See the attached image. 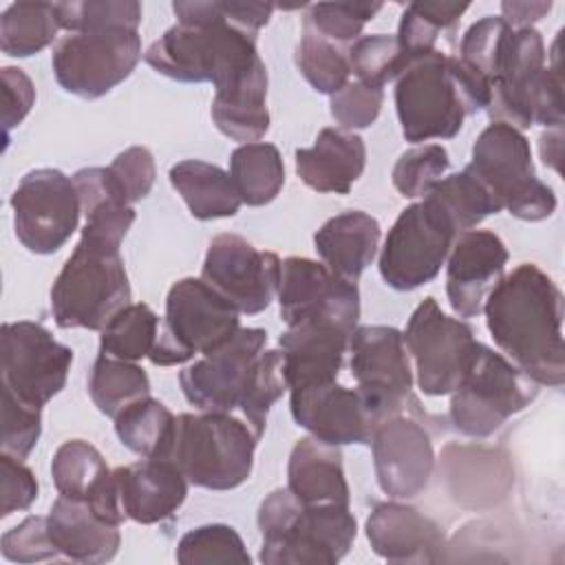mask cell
<instances>
[{"label": "cell", "instance_id": "cell-1", "mask_svg": "<svg viewBox=\"0 0 565 565\" xmlns=\"http://www.w3.org/2000/svg\"><path fill=\"white\" fill-rule=\"evenodd\" d=\"M494 344L536 384L565 382L563 294L534 263H521L488 291L483 309Z\"/></svg>", "mask_w": 565, "mask_h": 565}, {"label": "cell", "instance_id": "cell-2", "mask_svg": "<svg viewBox=\"0 0 565 565\" xmlns=\"http://www.w3.org/2000/svg\"><path fill=\"white\" fill-rule=\"evenodd\" d=\"M179 18L143 53L146 64L177 82H212L230 88L265 68L256 51V33L230 22L223 2H172Z\"/></svg>", "mask_w": 565, "mask_h": 565}, {"label": "cell", "instance_id": "cell-3", "mask_svg": "<svg viewBox=\"0 0 565 565\" xmlns=\"http://www.w3.org/2000/svg\"><path fill=\"white\" fill-rule=\"evenodd\" d=\"M256 441L254 430L230 413H183L177 417L166 459L174 461L192 486L232 490L249 479Z\"/></svg>", "mask_w": 565, "mask_h": 565}, {"label": "cell", "instance_id": "cell-4", "mask_svg": "<svg viewBox=\"0 0 565 565\" xmlns=\"http://www.w3.org/2000/svg\"><path fill=\"white\" fill-rule=\"evenodd\" d=\"M126 305H130V282L119 249L79 238L51 287L57 327L102 331Z\"/></svg>", "mask_w": 565, "mask_h": 565}, {"label": "cell", "instance_id": "cell-5", "mask_svg": "<svg viewBox=\"0 0 565 565\" xmlns=\"http://www.w3.org/2000/svg\"><path fill=\"white\" fill-rule=\"evenodd\" d=\"M468 168L512 216L543 221L554 214L556 194L536 177L530 141L521 130L492 121L477 137Z\"/></svg>", "mask_w": 565, "mask_h": 565}, {"label": "cell", "instance_id": "cell-6", "mask_svg": "<svg viewBox=\"0 0 565 565\" xmlns=\"http://www.w3.org/2000/svg\"><path fill=\"white\" fill-rule=\"evenodd\" d=\"M238 329L241 318L236 307L201 278H181L168 291L166 316L148 358L159 366L183 364L194 355L216 351Z\"/></svg>", "mask_w": 565, "mask_h": 565}, {"label": "cell", "instance_id": "cell-7", "mask_svg": "<svg viewBox=\"0 0 565 565\" xmlns=\"http://www.w3.org/2000/svg\"><path fill=\"white\" fill-rule=\"evenodd\" d=\"M536 386L508 358L477 342L461 382L450 393V424L468 437H488L530 406Z\"/></svg>", "mask_w": 565, "mask_h": 565}, {"label": "cell", "instance_id": "cell-8", "mask_svg": "<svg viewBox=\"0 0 565 565\" xmlns=\"http://www.w3.org/2000/svg\"><path fill=\"white\" fill-rule=\"evenodd\" d=\"M395 108L406 141L455 137L470 106L450 68V55L428 51L408 60L397 77Z\"/></svg>", "mask_w": 565, "mask_h": 565}, {"label": "cell", "instance_id": "cell-9", "mask_svg": "<svg viewBox=\"0 0 565 565\" xmlns=\"http://www.w3.org/2000/svg\"><path fill=\"white\" fill-rule=\"evenodd\" d=\"M141 60L135 29L71 33L55 42L51 66L57 84L82 99H97L121 84Z\"/></svg>", "mask_w": 565, "mask_h": 565}, {"label": "cell", "instance_id": "cell-10", "mask_svg": "<svg viewBox=\"0 0 565 565\" xmlns=\"http://www.w3.org/2000/svg\"><path fill=\"white\" fill-rule=\"evenodd\" d=\"M404 344L415 362L417 386L424 395H450L461 382L477 340L472 329L446 316L433 296L424 298L408 318Z\"/></svg>", "mask_w": 565, "mask_h": 565}, {"label": "cell", "instance_id": "cell-11", "mask_svg": "<svg viewBox=\"0 0 565 565\" xmlns=\"http://www.w3.org/2000/svg\"><path fill=\"white\" fill-rule=\"evenodd\" d=\"M457 232L428 203L402 210L380 252V274L397 291H413L430 282L448 258Z\"/></svg>", "mask_w": 565, "mask_h": 565}, {"label": "cell", "instance_id": "cell-12", "mask_svg": "<svg viewBox=\"0 0 565 565\" xmlns=\"http://www.w3.org/2000/svg\"><path fill=\"white\" fill-rule=\"evenodd\" d=\"M351 375L358 393L377 426L399 415L411 399L413 371L404 335L395 327L366 324L349 338Z\"/></svg>", "mask_w": 565, "mask_h": 565}, {"label": "cell", "instance_id": "cell-13", "mask_svg": "<svg viewBox=\"0 0 565 565\" xmlns=\"http://www.w3.org/2000/svg\"><path fill=\"white\" fill-rule=\"evenodd\" d=\"M18 241L33 254L57 252L77 230L82 205L73 179L55 168L22 177L11 194Z\"/></svg>", "mask_w": 565, "mask_h": 565}, {"label": "cell", "instance_id": "cell-14", "mask_svg": "<svg viewBox=\"0 0 565 565\" xmlns=\"http://www.w3.org/2000/svg\"><path fill=\"white\" fill-rule=\"evenodd\" d=\"M0 342L2 388L35 408H42L64 388L73 351L60 344L40 322H4Z\"/></svg>", "mask_w": 565, "mask_h": 565}, {"label": "cell", "instance_id": "cell-15", "mask_svg": "<svg viewBox=\"0 0 565 565\" xmlns=\"http://www.w3.org/2000/svg\"><path fill=\"white\" fill-rule=\"evenodd\" d=\"M278 305L287 327L329 322L353 333L360 318L358 285L335 276L324 263L300 256L280 263Z\"/></svg>", "mask_w": 565, "mask_h": 565}, {"label": "cell", "instance_id": "cell-16", "mask_svg": "<svg viewBox=\"0 0 565 565\" xmlns=\"http://www.w3.org/2000/svg\"><path fill=\"white\" fill-rule=\"evenodd\" d=\"M280 263L274 252L256 249L238 234H218L207 245L201 280L238 313L254 316L265 311L278 294Z\"/></svg>", "mask_w": 565, "mask_h": 565}, {"label": "cell", "instance_id": "cell-17", "mask_svg": "<svg viewBox=\"0 0 565 565\" xmlns=\"http://www.w3.org/2000/svg\"><path fill=\"white\" fill-rule=\"evenodd\" d=\"M355 534L349 505H302L280 532L263 539L258 558L265 565H335Z\"/></svg>", "mask_w": 565, "mask_h": 565}, {"label": "cell", "instance_id": "cell-18", "mask_svg": "<svg viewBox=\"0 0 565 565\" xmlns=\"http://www.w3.org/2000/svg\"><path fill=\"white\" fill-rule=\"evenodd\" d=\"M267 344V331L241 327L236 335L179 373L185 399L199 411L232 413L241 404L254 362Z\"/></svg>", "mask_w": 565, "mask_h": 565}, {"label": "cell", "instance_id": "cell-19", "mask_svg": "<svg viewBox=\"0 0 565 565\" xmlns=\"http://www.w3.org/2000/svg\"><path fill=\"white\" fill-rule=\"evenodd\" d=\"M375 477L384 494L391 499H413L426 490L435 452L426 428L399 415L384 419L371 435Z\"/></svg>", "mask_w": 565, "mask_h": 565}, {"label": "cell", "instance_id": "cell-20", "mask_svg": "<svg viewBox=\"0 0 565 565\" xmlns=\"http://www.w3.org/2000/svg\"><path fill=\"white\" fill-rule=\"evenodd\" d=\"M508 263L503 241L488 230H468L455 236L446 265V294L461 318L481 313L488 291L501 280Z\"/></svg>", "mask_w": 565, "mask_h": 565}, {"label": "cell", "instance_id": "cell-21", "mask_svg": "<svg viewBox=\"0 0 565 565\" xmlns=\"http://www.w3.org/2000/svg\"><path fill=\"white\" fill-rule=\"evenodd\" d=\"M289 404L298 426L335 446L369 444L377 428L360 393L338 382L291 391Z\"/></svg>", "mask_w": 565, "mask_h": 565}, {"label": "cell", "instance_id": "cell-22", "mask_svg": "<svg viewBox=\"0 0 565 565\" xmlns=\"http://www.w3.org/2000/svg\"><path fill=\"white\" fill-rule=\"evenodd\" d=\"M373 552L391 563H433L441 558L444 530L413 505L377 503L366 519Z\"/></svg>", "mask_w": 565, "mask_h": 565}, {"label": "cell", "instance_id": "cell-23", "mask_svg": "<svg viewBox=\"0 0 565 565\" xmlns=\"http://www.w3.org/2000/svg\"><path fill=\"white\" fill-rule=\"evenodd\" d=\"M113 472L126 519L143 525L170 519L188 497V479L170 459L143 457Z\"/></svg>", "mask_w": 565, "mask_h": 565}, {"label": "cell", "instance_id": "cell-24", "mask_svg": "<svg viewBox=\"0 0 565 565\" xmlns=\"http://www.w3.org/2000/svg\"><path fill=\"white\" fill-rule=\"evenodd\" d=\"M351 333L329 322H300L280 335L282 373L289 391L335 382Z\"/></svg>", "mask_w": 565, "mask_h": 565}, {"label": "cell", "instance_id": "cell-25", "mask_svg": "<svg viewBox=\"0 0 565 565\" xmlns=\"http://www.w3.org/2000/svg\"><path fill=\"white\" fill-rule=\"evenodd\" d=\"M366 166V146L360 135L342 128H322L311 148L296 150V172L316 192L349 194Z\"/></svg>", "mask_w": 565, "mask_h": 565}, {"label": "cell", "instance_id": "cell-26", "mask_svg": "<svg viewBox=\"0 0 565 565\" xmlns=\"http://www.w3.org/2000/svg\"><path fill=\"white\" fill-rule=\"evenodd\" d=\"M51 541L57 552L79 563H106L121 543L119 525L99 519L82 499L57 497L46 516Z\"/></svg>", "mask_w": 565, "mask_h": 565}, {"label": "cell", "instance_id": "cell-27", "mask_svg": "<svg viewBox=\"0 0 565 565\" xmlns=\"http://www.w3.org/2000/svg\"><path fill=\"white\" fill-rule=\"evenodd\" d=\"M287 488L302 505H349L340 448L313 435L298 439L289 455Z\"/></svg>", "mask_w": 565, "mask_h": 565}, {"label": "cell", "instance_id": "cell-28", "mask_svg": "<svg viewBox=\"0 0 565 565\" xmlns=\"http://www.w3.org/2000/svg\"><path fill=\"white\" fill-rule=\"evenodd\" d=\"M380 234L377 218L362 210H349L329 218L313 234V245L335 276L355 282L375 258Z\"/></svg>", "mask_w": 565, "mask_h": 565}, {"label": "cell", "instance_id": "cell-29", "mask_svg": "<svg viewBox=\"0 0 565 565\" xmlns=\"http://www.w3.org/2000/svg\"><path fill=\"white\" fill-rule=\"evenodd\" d=\"M170 183L199 221L234 216L243 203L230 172L207 161L185 159L174 163Z\"/></svg>", "mask_w": 565, "mask_h": 565}, {"label": "cell", "instance_id": "cell-30", "mask_svg": "<svg viewBox=\"0 0 565 565\" xmlns=\"http://www.w3.org/2000/svg\"><path fill=\"white\" fill-rule=\"evenodd\" d=\"M212 119L216 128L234 141H258L269 130L267 68L230 88L216 90L212 99Z\"/></svg>", "mask_w": 565, "mask_h": 565}, {"label": "cell", "instance_id": "cell-31", "mask_svg": "<svg viewBox=\"0 0 565 565\" xmlns=\"http://www.w3.org/2000/svg\"><path fill=\"white\" fill-rule=\"evenodd\" d=\"M457 234L477 227L486 216L501 212L497 199L466 166L461 172L439 179L424 196Z\"/></svg>", "mask_w": 565, "mask_h": 565}, {"label": "cell", "instance_id": "cell-32", "mask_svg": "<svg viewBox=\"0 0 565 565\" xmlns=\"http://www.w3.org/2000/svg\"><path fill=\"white\" fill-rule=\"evenodd\" d=\"M230 177L241 201L258 207L271 203L285 185V163L274 143H241L230 157Z\"/></svg>", "mask_w": 565, "mask_h": 565}, {"label": "cell", "instance_id": "cell-33", "mask_svg": "<svg viewBox=\"0 0 565 565\" xmlns=\"http://www.w3.org/2000/svg\"><path fill=\"white\" fill-rule=\"evenodd\" d=\"M177 417L154 397H141L115 417V433L119 441L141 457L166 459Z\"/></svg>", "mask_w": 565, "mask_h": 565}, {"label": "cell", "instance_id": "cell-34", "mask_svg": "<svg viewBox=\"0 0 565 565\" xmlns=\"http://www.w3.org/2000/svg\"><path fill=\"white\" fill-rule=\"evenodd\" d=\"M51 475L62 497L82 501H90L113 479L102 452L84 439H68L55 450Z\"/></svg>", "mask_w": 565, "mask_h": 565}, {"label": "cell", "instance_id": "cell-35", "mask_svg": "<svg viewBox=\"0 0 565 565\" xmlns=\"http://www.w3.org/2000/svg\"><path fill=\"white\" fill-rule=\"evenodd\" d=\"M88 395L104 415L115 419L124 408L150 395V380L139 364L99 353L88 377Z\"/></svg>", "mask_w": 565, "mask_h": 565}, {"label": "cell", "instance_id": "cell-36", "mask_svg": "<svg viewBox=\"0 0 565 565\" xmlns=\"http://www.w3.org/2000/svg\"><path fill=\"white\" fill-rule=\"evenodd\" d=\"M60 29L51 2H13L0 18V49L11 57H29L46 49Z\"/></svg>", "mask_w": 565, "mask_h": 565}, {"label": "cell", "instance_id": "cell-37", "mask_svg": "<svg viewBox=\"0 0 565 565\" xmlns=\"http://www.w3.org/2000/svg\"><path fill=\"white\" fill-rule=\"evenodd\" d=\"M157 338H159L157 313L143 302L126 305L104 324L99 335V353L137 362L152 353Z\"/></svg>", "mask_w": 565, "mask_h": 565}, {"label": "cell", "instance_id": "cell-38", "mask_svg": "<svg viewBox=\"0 0 565 565\" xmlns=\"http://www.w3.org/2000/svg\"><path fill=\"white\" fill-rule=\"evenodd\" d=\"M466 9V2H411L402 13L395 38L408 57L435 51L437 38L452 31Z\"/></svg>", "mask_w": 565, "mask_h": 565}, {"label": "cell", "instance_id": "cell-39", "mask_svg": "<svg viewBox=\"0 0 565 565\" xmlns=\"http://www.w3.org/2000/svg\"><path fill=\"white\" fill-rule=\"evenodd\" d=\"M296 64L302 77L324 95L338 93L351 75L347 51L302 24V38L296 46Z\"/></svg>", "mask_w": 565, "mask_h": 565}, {"label": "cell", "instance_id": "cell-40", "mask_svg": "<svg viewBox=\"0 0 565 565\" xmlns=\"http://www.w3.org/2000/svg\"><path fill=\"white\" fill-rule=\"evenodd\" d=\"M57 22L71 33H90L108 29H135L141 22V4L135 0H84L55 2Z\"/></svg>", "mask_w": 565, "mask_h": 565}, {"label": "cell", "instance_id": "cell-41", "mask_svg": "<svg viewBox=\"0 0 565 565\" xmlns=\"http://www.w3.org/2000/svg\"><path fill=\"white\" fill-rule=\"evenodd\" d=\"M351 73L358 82L382 88L386 82L397 79L408 64V55L399 46L395 35H362L347 49Z\"/></svg>", "mask_w": 565, "mask_h": 565}, {"label": "cell", "instance_id": "cell-42", "mask_svg": "<svg viewBox=\"0 0 565 565\" xmlns=\"http://www.w3.org/2000/svg\"><path fill=\"white\" fill-rule=\"evenodd\" d=\"M285 388L287 382L282 373V353L278 349H263L254 362L247 388L238 404L247 426L258 439L265 433L271 404L285 393Z\"/></svg>", "mask_w": 565, "mask_h": 565}, {"label": "cell", "instance_id": "cell-43", "mask_svg": "<svg viewBox=\"0 0 565 565\" xmlns=\"http://www.w3.org/2000/svg\"><path fill=\"white\" fill-rule=\"evenodd\" d=\"M177 561L181 565L199 563H238L249 565L252 556L245 550L243 539L232 525L210 523L190 530L177 545Z\"/></svg>", "mask_w": 565, "mask_h": 565}, {"label": "cell", "instance_id": "cell-44", "mask_svg": "<svg viewBox=\"0 0 565 565\" xmlns=\"http://www.w3.org/2000/svg\"><path fill=\"white\" fill-rule=\"evenodd\" d=\"M448 166V152L439 143H424L411 148L397 159L393 168V185L406 199L424 196L441 179Z\"/></svg>", "mask_w": 565, "mask_h": 565}, {"label": "cell", "instance_id": "cell-45", "mask_svg": "<svg viewBox=\"0 0 565 565\" xmlns=\"http://www.w3.org/2000/svg\"><path fill=\"white\" fill-rule=\"evenodd\" d=\"M380 9L382 2H318L309 4L302 24L331 42H355L364 22L373 20Z\"/></svg>", "mask_w": 565, "mask_h": 565}, {"label": "cell", "instance_id": "cell-46", "mask_svg": "<svg viewBox=\"0 0 565 565\" xmlns=\"http://www.w3.org/2000/svg\"><path fill=\"white\" fill-rule=\"evenodd\" d=\"M512 31V26L505 24L503 18L486 15L477 20L466 35L461 38V49H459V60L479 71L488 82L494 79L499 55L503 51L505 38Z\"/></svg>", "mask_w": 565, "mask_h": 565}, {"label": "cell", "instance_id": "cell-47", "mask_svg": "<svg viewBox=\"0 0 565 565\" xmlns=\"http://www.w3.org/2000/svg\"><path fill=\"white\" fill-rule=\"evenodd\" d=\"M42 433L40 408L18 399L11 391L2 388V439L0 448L4 455L26 459Z\"/></svg>", "mask_w": 565, "mask_h": 565}, {"label": "cell", "instance_id": "cell-48", "mask_svg": "<svg viewBox=\"0 0 565 565\" xmlns=\"http://www.w3.org/2000/svg\"><path fill=\"white\" fill-rule=\"evenodd\" d=\"M106 170L117 196L126 205L141 201L152 190L157 177L152 152L143 146H132L119 152Z\"/></svg>", "mask_w": 565, "mask_h": 565}, {"label": "cell", "instance_id": "cell-49", "mask_svg": "<svg viewBox=\"0 0 565 565\" xmlns=\"http://www.w3.org/2000/svg\"><path fill=\"white\" fill-rule=\"evenodd\" d=\"M384 102V90L366 86L362 82H347L338 93L331 95V117L342 126V130L369 128Z\"/></svg>", "mask_w": 565, "mask_h": 565}, {"label": "cell", "instance_id": "cell-50", "mask_svg": "<svg viewBox=\"0 0 565 565\" xmlns=\"http://www.w3.org/2000/svg\"><path fill=\"white\" fill-rule=\"evenodd\" d=\"M2 556L13 563H35L60 556L49 534L46 516H26L2 534Z\"/></svg>", "mask_w": 565, "mask_h": 565}, {"label": "cell", "instance_id": "cell-51", "mask_svg": "<svg viewBox=\"0 0 565 565\" xmlns=\"http://www.w3.org/2000/svg\"><path fill=\"white\" fill-rule=\"evenodd\" d=\"M0 516L29 510L38 499V481L33 472L11 455H0Z\"/></svg>", "mask_w": 565, "mask_h": 565}, {"label": "cell", "instance_id": "cell-52", "mask_svg": "<svg viewBox=\"0 0 565 565\" xmlns=\"http://www.w3.org/2000/svg\"><path fill=\"white\" fill-rule=\"evenodd\" d=\"M35 104V86L31 77L15 66L2 68V124L4 135L15 128Z\"/></svg>", "mask_w": 565, "mask_h": 565}, {"label": "cell", "instance_id": "cell-53", "mask_svg": "<svg viewBox=\"0 0 565 565\" xmlns=\"http://www.w3.org/2000/svg\"><path fill=\"white\" fill-rule=\"evenodd\" d=\"M552 9V2H501V11H503V20L508 26H516V29H525L532 22L541 20L547 11Z\"/></svg>", "mask_w": 565, "mask_h": 565}]
</instances>
